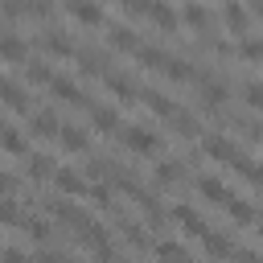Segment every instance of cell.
<instances>
[{"label": "cell", "instance_id": "6da1fadb", "mask_svg": "<svg viewBox=\"0 0 263 263\" xmlns=\"http://www.w3.org/2000/svg\"><path fill=\"white\" fill-rule=\"evenodd\" d=\"M201 148H205V156H214V160H238V148H234L226 136H218V132H210V136L201 140Z\"/></svg>", "mask_w": 263, "mask_h": 263}, {"label": "cell", "instance_id": "7a4b0ae2", "mask_svg": "<svg viewBox=\"0 0 263 263\" xmlns=\"http://www.w3.org/2000/svg\"><path fill=\"white\" fill-rule=\"evenodd\" d=\"M119 136H123V144L136 148V152H156V136H152L148 127H123Z\"/></svg>", "mask_w": 263, "mask_h": 263}, {"label": "cell", "instance_id": "3957f363", "mask_svg": "<svg viewBox=\"0 0 263 263\" xmlns=\"http://www.w3.org/2000/svg\"><path fill=\"white\" fill-rule=\"evenodd\" d=\"M0 58H8V62H25V58H29V45H25L16 33H0Z\"/></svg>", "mask_w": 263, "mask_h": 263}, {"label": "cell", "instance_id": "277c9868", "mask_svg": "<svg viewBox=\"0 0 263 263\" xmlns=\"http://www.w3.org/2000/svg\"><path fill=\"white\" fill-rule=\"evenodd\" d=\"M49 86H53V95H62V99H70V103H82V86H78L74 78H66V74H49Z\"/></svg>", "mask_w": 263, "mask_h": 263}, {"label": "cell", "instance_id": "5b68a950", "mask_svg": "<svg viewBox=\"0 0 263 263\" xmlns=\"http://www.w3.org/2000/svg\"><path fill=\"white\" fill-rule=\"evenodd\" d=\"M0 99H4L8 107H16V111H25V107H29V95H25V86H16L12 78H0Z\"/></svg>", "mask_w": 263, "mask_h": 263}, {"label": "cell", "instance_id": "8992f818", "mask_svg": "<svg viewBox=\"0 0 263 263\" xmlns=\"http://www.w3.org/2000/svg\"><path fill=\"white\" fill-rule=\"evenodd\" d=\"M62 123H58V115L53 111H37V115H29V132L33 136H53Z\"/></svg>", "mask_w": 263, "mask_h": 263}, {"label": "cell", "instance_id": "52a82bcc", "mask_svg": "<svg viewBox=\"0 0 263 263\" xmlns=\"http://www.w3.org/2000/svg\"><path fill=\"white\" fill-rule=\"evenodd\" d=\"M53 214H58L62 222H70V226H78V230H86V226H90V218H86V210H78V205H70V201H58V205H53Z\"/></svg>", "mask_w": 263, "mask_h": 263}, {"label": "cell", "instance_id": "ba28073f", "mask_svg": "<svg viewBox=\"0 0 263 263\" xmlns=\"http://www.w3.org/2000/svg\"><path fill=\"white\" fill-rule=\"evenodd\" d=\"M173 218H177L189 234H205V230H210V226H205V218H201V214H193L189 205H177V210H173Z\"/></svg>", "mask_w": 263, "mask_h": 263}, {"label": "cell", "instance_id": "9c48e42d", "mask_svg": "<svg viewBox=\"0 0 263 263\" xmlns=\"http://www.w3.org/2000/svg\"><path fill=\"white\" fill-rule=\"evenodd\" d=\"M201 242H205V251H210L214 259H226V255H234L230 238H222V234H214V230H205V234H201Z\"/></svg>", "mask_w": 263, "mask_h": 263}, {"label": "cell", "instance_id": "30bf717a", "mask_svg": "<svg viewBox=\"0 0 263 263\" xmlns=\"http://www.w3.org/2000/svg\"><path fill=\"white\" fill-rule=\"evenodd\" d=\"M156 255H160V263H193V259H189V251H185L181 242H173V238H168V242H160V247H156Z\"/></svg>", "mask_w": 263, "mask_h": 263}, {"label": "cell", "instance_id": "8fae6325", "mask_svg": "<svg viewBox=\"0 0 263 263\" xmlns=\"http://www.w3.org/2000/svg\"><path fill=\"white\" fill-rule=\"evenodd\" d=\"M197 189H201L205 197H214V201H222V205L230 201V189H226V185H222L218 177H201V181H197Z\"/></svg>", "mask_w": 263, "mask_h": 263}, {"label": "cell", "instance_id": "7c38bea8", "mask_svg": "<svg viewBox=\"0 0 263 263\" xmlns=\"http://www.w3.org/2000/svg\"><path fill=\"white\" fill-rule=\"evenodd\" d=\"M107 86H111L115 95H123V99H132V95H136V82H132L127 74H119V70H107Z\"/></svg>", "mask_w": 263, "mask_h": 263}, {"label": "cell", "instance_id": "4fadbf2b", "mask_svg": "<svg viewBox=\"0 0 263 263\" xmlns=\"http://www.w3.org/2000/svg\"><path fill=\"white\" fill-rule=\"evenodd\" d=\"M90 119H95V127H99V132H115V127H119L115 107H95V111H90Z\"/></svg>", "mask_w": 263, "mask_h": 263}, {"label": "cell", "instance_id": "5bb4252c", "mask_svg": "<svg viewBox=\"0 0 263 263\" xmlns=\"http://www.w3.org/2000/svg\"><path fill=\"white\" fill-rule=\"evenodd\" d=\"M58 136H62V144H66L70 152H82V148H86V132H82V127H70V123H66V127H58Z\"/></svg>", "mask_w": 263, "mask_h": 263}, {"label": "cell", "instance_id": "9a60e30c", "mask_svg": "<svg viewBox=\"0 0 263 263\" xmlns=\"http://www.w3.org/2000/svg\"><path fill=\"white\" fill-rule=\"evenodd\" d=\"M160 70H168V74H173V78H181V82H189V78H197V74L189 70V62H185V58H173V53L164 58V66H160Z\"/></svg>", "mask_w": 263, "mask_h": 263}, {"label": "cell", "instance_id": "2e32d148", "mask_svg": "<svg viewBox=\"0 0 263 263\" xmlns=\"http://www.w3.org/2000/svg\"><path fill=\"white\" fill-rule=\"evenodd\" d=\"M53 181H58V189H66V193H82L86 185H82V177L78 173H70V168H58L53 173Z\"/></svg>", "mask_w": 263, "mask_h": 263}, {"label": "cell", "instance_id": "e0dca14e", "mask_svg": "<svg viewBox=\"0 0 263 263\" xmlns=\"http://www.w3.org/2000/svg\"><path fill=\"white\" fill-rule=\"evenodd\" d=\"M111 45H115V49H136L140 41H136V33H132L127 25H115V29H111Z\"/></svg>", "mask_w": 263, "mask_h": 263}, {"label": "cell", "instance_id": "ac0fdd59", "mask_svg": "<svg viewBox=\"0 0 263 263\" xmlns=\"http://www.w3.org/2000/svg\"><path fill=\"white\" fill-rule=\"evenodd\" d=\"M70 12H74L78 21H86V25H99V21H103V8H99V4H70Z\"/></svg>", "mask_w": 263, "mask_h": 263}, {"label": "cell", "instance_id": "d6986e66", "mask_svg": "<svg viewBox=\"0 0 263 263\" xmlns=\"http://www.w3.org/2000/svg\"><path fill=\"white\" fill-rule=\"evenodd\" d=\"M144 99H148V107H152L156 115H173V111H177V103H168L160 90H144Z\"/></svg>", "mask_w": 263, "mask_h": 263}, {"label": "cell", "instance_id": "ffe728a7", "mask_svg": "<svg viewBox=\"0 0 263 263\" xmlns=\"http://www.w3.org/2000/svg\"><path fill=\"white\" fill-rule=\"evenodd\" d=\"M0 144H4L8 152H16V156L25 152V140H21V136H16V127H8V123H0Z\"/></svg>", "mask_w": 263, "mask_h": 263}, {"label": "cell", "instance_id": "44dd1931", "mask_svg": "<svg viewBox=\"0 0 263 263\" xmlns=\"http://www.w3.org/2000/svg\"><path fill=\"white\" fill-rule=\"evenodd\" d=\"M144 12H148L152 21H160V25H177V12H173L168 4H144Z\"/></svg>", "mask_w": 263, "mask_h": 263}, {"label": "cell", "instance_id": "7402d4cb", "mask_svg": "<svg viewBox=\"0 0 263 263\" xmlns=\"http://www.w3.org/2000/svg\"><path fill=\"white\" fill-rule=\"evenodd\" d=\"M136 53H140V62H148V66H156V70H160V66H164V58H168V53H164V49H156V45H136Z\"/></svg>", "mask_w": 263, "mask_h": 263}, {"label": "cell", "instance_id": "603a6c76", "mask_svg": "<svg viewBox=\"0 0 263 263\" xmlns=\"http://www.w3.org/2000/svg\"><path fill=\"white\" fill-rule=\"evenodd\" d=\"M197 82H201V90H205L210 103H222V99H226V86H222V82H214V78H205V74H197Z\"/></svg>", "mask_w": 263, "mask_h": 263}, {"label": "cell", "instance_id": "cb8c5ba5", "mask_svg": "<svg viewBox=\"0 0 263 263\" xmlns=\"http://www.w3.org/2000/svg\"><path fill=\"white\" fill-rule=\"evenodd\" d=\"M226 210H230V218H234V222H255V210H251L247 201H238V197H230V201H226Z\"/></svg>", "mask_w": 263, "mask_h": 263}, {"label": "cell", "instance_id": "d4e9b609", "mask_svg": "<svg viewBox=\"0 0 263 263\" xmlns=\"http://www.w3.org/2000/svg\"><path fill=\"white\" fill-rule=\"evenodd\" d=\"M45 49H49V53H62V58H66V53H74V45H70L62 33H45Z\"/></svg>", "mask_w": 263, "mask_h": 263}, {"label": "cell", "instance_id": "484cf974", "mask_svg": "<svg viewBox=\"0 0 263 263\" xmlns=\"http://www.w3.org/2000/svg\"><path fill=\"white\" fill-rule=\"evenodd\" d=\"M0 222H25V214L16 210L12 197H0Z\"/></svg>", "mask_w": 263, "mask_h": 263}, {"label": "cell", "instance_id": "4316f807", "mask_svg": "<svg viewBox=\"0 0 263 263\" xmlns=\"http://www.w3.org/2000/svg\"><path fill=\"white\" fill-rule=\"evenodd\" d=\"M226 25L247 29V8H242V4H226Z\"/></svg>", "mask_w": 263, "mask_h": 263}, {"label": "cell", "instance_id": "83f0119b", "mask_svg": "<svg viewBox=\"0 0 263 263\" xmlns=\"http://www.w3.org/2000/svg\"><path fill=\"white\" fill-rule=\"evenodd\" d=\"M29 173H33V177H45V173H53V160H49V156H41V152H37V156H33V160H29Z\"/></svg>", "mask_w": 263, "mask_h": 263}, {"label": "cell", "instance_id": "f1b7e54d", "mask_svg": "<svg viewBox=\"0 0 263 263\" xmlns=\"http://www.w3.org/2000/svg\"><path fill=\"white\" fill-rule=\"evenodd\" d=\"M177 177H181L177 160H164V164H156V181H164V185H168V181H177Z\"/></svg>", "mask_w": 263, "mask_h": 263}, {"label": "cell", "instance_id": "f546056e", "mask_svg": "<svg viewBox=\"0 0 263 263\" xmlns=\"http://www.w3.org/2000/svg\"><path fill=\"white\" fill-rule=\"evenodd\" d=\"M185 21H193V25H210V12H205L201 4H185Z\"/></svg>", "mask_w": 263, "mask_h": 263}, {"label": "cell", "instance_id": "4dcf8cb0", "mask_svg": "<svg viewBox=\"0 0 263 263\" xmlns=\"http://www.w3.org/2000/svg\"><path fill=\"white\" fill-rule=\"evenodd\" d=\"M238 49H242V58H263V41H259V37H247Z\"/></svg>", "mask_w": 263, "mask_h": 263}, {"label": "cell", "instance_id": "1f68e13d", "mask_svg": "<svg viewBox=\"0 0 263 263\" xmlns=\"http://www.w3.org/2000/svg\"><path fill=\"white\" fill-rule=\"evenodd\" d=\"M25 226H29V234H33V238H45V234H49V226H45L41 218H25Z\"/></svg>", "mask_w": 263, "mask_h": 263}, {"label": "cell", "instance_id": "d6a6232c", "mask_svg": "<svg viewBox=\"0 0 263 263\" xmlns=\"http://www.w3.org/2000/svg\"><path fill=\"white\" fill-rule=\"evenodd\" d=\"M0 263H29V259H25V251H16V247H4V251H0Z\"/></svg>", "mask_w": 263, "mask_h": 263}, {"label": "cell", "instance_id": "836d02e7", "mask_svg": "<svg viewBox=\"0 0 263 263\" xmlns=\"http://www.w3.org/2000/svg\"><path fill=\"white\" fill-rule=\"evenodd\" d=\"M247 103H251V107L263 103V86H259V82H247Z\"/></svg>", "mask_w": 263, "mask_h": 263}, {"label": "cell", "instance_id": "e575fe53", "mask_svg": "<svg viewBox=\"0 0 263 263\" xmlns=\"http://www.w3.org/2000/svg\"><path fill=\"white\" fill-rule=\"evenodd\" d=\"M29 78H33V82H49V70H45L41 62H33V66H29Z\"/></svg>", "mask_w": 263, "mask_h": 263}, {"label": "cell", "instance_id": "d590c367", "mask_svg": "<svg viewBox=\"0 0 263 263\" xmlns=\"http://www.w3.org/2000/svg\"><path fill=\"white\" fill-rule=\"evenodd\" d=\"M90 197H95L99 205H111V189H107V185H95V189H90Z\"/></svg>", "mask_w": 263, "mask_h": 263}, {"label": "cell", "instance_id": "8d00e7d4", "mask_svg": "<svg viewBox=\"0 0 263 263\" xmlns=\"http://www.w3.org/2000/svg\"><path fill=\"white\" fill-rule=\"evenodd\" d=\"M0 193H16V177L12 173H0Z\"/></svg>", "mask_w": 263, "mask_h": 263}, {"label": "cell", "instance_id": "74e56055", "mask_svg": "<svg viewBox=\"0 0 263 263\" xmlns=\"http://www.w3.org/2000/svg\"><path fill=\"white\" fill-rule=\"evenodd\" d=\"M41 263H66V259H62L58 251H41Z\"/></svg>", "mask_w": 263, "mask_h": 263}, {"label": "cell", "instance_id": "f35d334b", "mask_svg": "<svg viewBox=\"0 0 263 263\" xmlns=\"http://www.w3.org/2000/svg\"><path fill=\"white\" fill-rule=\"evenodd\" d=\"M238 263H259V255L255 251H238Z\"/></svg>", "mask_w": 263, "mask_h": 263}]
</instances>
